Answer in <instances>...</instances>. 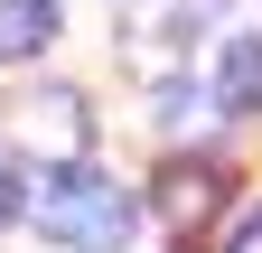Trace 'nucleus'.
<instances>
[{
    "label": "nucleus",
    "instance_id": "5",
    "mask_svg": "<svg viewBox=\"0 0 262 253\" xmlns=\"http://www.w3.org/2000/svg\"><path fill=\"white\" fill-rule=\"evenodd\" d=\"M38 132H47V150H66V160H75V150H84V103H75V94H38Z\"/></svg>",
    "mask_w": 262,
    "mask_h": 253
},
{
    "label": "nucleus",
    "instance_id": "1",
    "mask_svg": "<svg viewBox=\"0 0 262 253\" xmlns=\"http://www.w3.org/2000/svg\"><path fill=\"white\" fill-rule=\"evenodd\" d=\"M28 216H38V235L75 244V253H113L131 244V225H141V206H131V187L84 169V160H56L38 187H28Z\"/></svg>",
    "mask_w": 262,
    "mask_h": 253
},
{
    "label": "nucleus",
    "instance_id": "7",
    "mask_svg": "<svg viewBox=\"0 0 262 253\" xmlns=\"http://www.w3.org/2000/svg\"><path fill=\"white\" fill-rule=\"evenodd\" d=\"M19 206V178H10V160H0V216H10Z\"/></svg>",
    "mask_w": 262,
    "mask_h": 253
},
{
    "label": "nucleus",
    "instance_id": "2",
    "mask_svg": "<svg viewBox=\"0 0 262 253\" xmlns=\"http://www.w3.org/2000/svg\"><path fill=\"white\" fill-rule=\"evenodd\" d=\"M215 206H225V169L215 160H169L159 169V216H169L178 235H196Z\"/></svg>",
    "mask_w": 262,
    "mask_h": 253
},
{
    "label": "nucleus",
    "instance_id": "6",
    "mask_svg": "<svg viewBox=\"0 0 262 253\" xmlns=\"http://www.w3.org/2000/svg\"><path fill=\"white\" fill-rule=\"evenodd\" d=\"M225 253H262V206H244V216H234V235H225Z\"/></svg>",
    "mask_w": 262,
    "mask_h": 253
},
{
    "label": "nucleus",
    "instance_id": "3",
    "mask_svg": "<svg viewBox=\"0 0 262 253\" xmlns=\"http://www.w3.org/2000/svg\"><path fill=\"white\" fill-rule=\"evenodd\" d=\"M47 47H56V0H0V66H28Z\"/></svg>",
    "mask_w": 262,
    "mask_h": 253
},
{
    "label": "nucleus",
    "instance_id": "4",
    "mask_svg": "<svg viewBox=\"0 0 262 253\" xmlns=\"http://www.w3.org/2000/svg\"><path fill=\"white\" fill-rule=\"evenodd\" d=\"M215 103H225V113H253V103H262V38H234V47H225Z\"/></svg>",
    "mask_w": 262,
    "mask_h": 253
}]
</instances>
